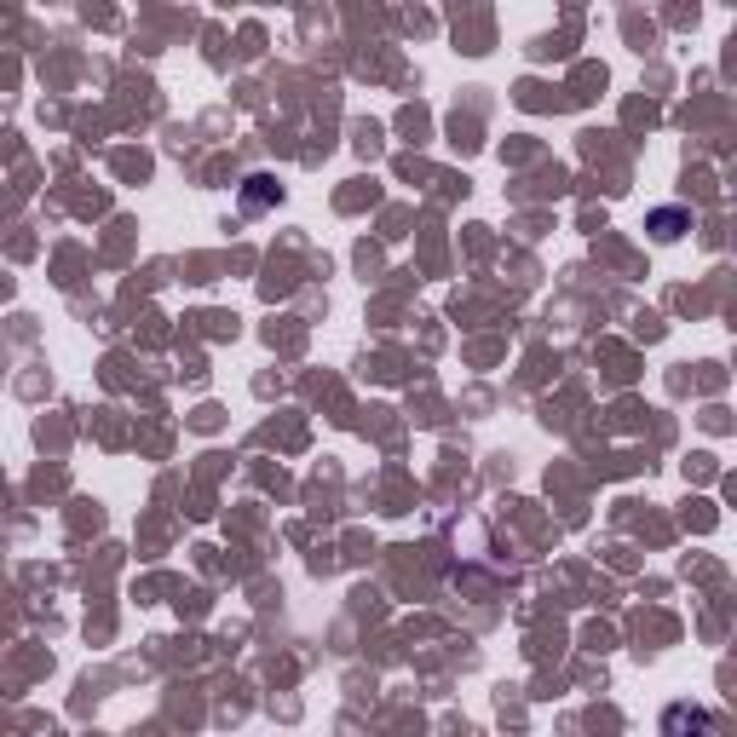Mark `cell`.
I'll return each mask as SVG.
<instances>
[{
  "label": "cell",
  "instance_id": "cell-1",
  "mask_svg": "<svg viewBox=\"0 0 737 737\" xmlns=\"http://www.w3.org/2000/svg\"><path fill=\"white\" fill-rule=\"evenodd\" d=\"M242 202H248V208H265V202H277V185H271V179H248Z\"/></svg>",
  "mask_w": 737,
  "mask_h": 737
}]
</instances>
